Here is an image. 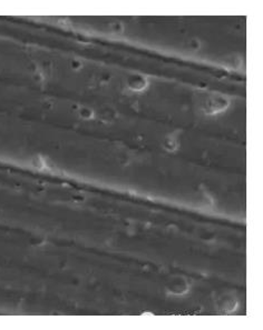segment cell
Segmentation results:
<instances>
[{"label": "cell", "mask_w": 263, "mask_h": 330, "mask_svg": "<svg viewBox=\"0 0 263 330\" xmlns=\"http://www.w3.org/2000/svg\"><path fill=\"white\" fill-rule=\"evenodd\" d=\"M215 306L220 312L232 313L238 308V300L232 293H223L215 301Z\"/></svg>", "instance_id": "7a4b0ae2"}, {"label": "cell", "mask_w": 263, "mask_h": 330, "mask_svg": "<svg viewBox=\"0 0 263 330\" xmlns=\"http://www.w3.org/2000/svg\"><path fill=\"white\" fill-rule=\"evenodd\" d=\"M166 290L173 296H184L190 292V282L183 276H173L166 282Z\"/></svg>", "instance_id": "6da1fadb"}, {"label": "cell", "mask_w": 263, "mask_h": 330, "mask_svg": "<svg viewBox=\"0 0 263 330\" xmlns=\"http://www.w3.org/2000/svg\"><path fill=\"white\" fill-rule=\"evenodd\" d=\"M162 145H163V148L165 149V150L171 151V152L176 151L180 147V143L178 140V137L173 136V135L167 136L166 138L163 140Z\"/></svg>", "instance_id": "3957f363"}]
</instances>
